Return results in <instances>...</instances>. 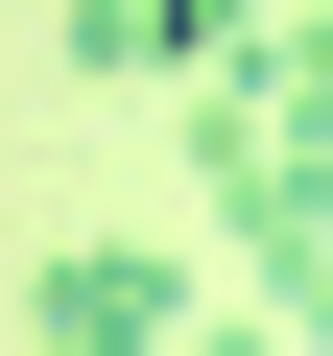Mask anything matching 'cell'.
I'll return each instance as SVG.
<instances>
[{
	"label": "cell",
	"instance_id": "1",
	"mask_svg": "<svg viewBox=\"0 0 333 356\" xmlns=\"http://www.w3.org/2000/svg\"><path fill=\"white\" fill-rule=\"evenodd\" d=\"M191 191L238 238V309H309L333 285V0L262 24L238 72H191Z\"/></svg>",
	"mask_w": 333,
	"mask_h": 356
},
{
	"label": "cell",
	"instance_id": "2",
	"mask_svg": "<svg viewBox=\"0 0 333 356\" xmlns=\"http://www.w3.org/2000/svg\"><path fill=\"white\" fill-rule=\"evenodd\" d=\"M215 309H191V261H143V238H72V261H24V356H191Z\"/></svg>",
	"mask_w": 333,
	"mask_h": 356
},
{
	"label": "cell",
	"instance_id": "3",
	"mask_svg": "<svg viewBox=\"0 0 333 356\" xmlns=\"http://www.w3.org/2000/svg\"><path fill=\"white\" fill-rule=\"evenodd\" d=\"M48 72H166V0H48Z\"/></svg>",
	"mask_w": 333,
	"mask_h": 356
},
{
	"label": "cell",
	"instance_id": "4",
	"mask_svg": "<svg viewBox=\"0 0 333 356\" xmlns=\"http://www.w3.org/2000/svg\"><path fill=\"white\" fill-rule=\"evenodd\" d=\"M286 332H309V356H333V285H309V309H286Z\"/></svg>",
	"mask_w": 333,
	"mask_h": 356
}]
</instances>
